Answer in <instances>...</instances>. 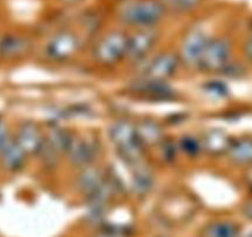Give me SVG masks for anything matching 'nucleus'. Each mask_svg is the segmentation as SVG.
<instances>
[{
  "label": "nucleus",
  "instance_id": "obj_1",
  "mask_svg": "<svg viewBox=\"0 0 252 237\" xmlns=\"http://www.w3.org/2000/svg\"><path fill=\"white\" fill-rule=\"evenodd\" d=\"M166 15V6L161 0H127L119 13L121 23L130 28L152 29Z\"/></svg>",
  "mask_w": 252,
  "mask_h": 237
},
{
  "label": "nucleus",
  "instance_id": "obj_2",
  "mask_svg": "<svg viewBox=\"0 0 252 237\" xmlns=\"http://www.w3.org/2000/svg\"><path fill=\"white\" fill-rule=\"evenodd\" d=\"M109 137L121 158L130 166H137L144 162L146 147L141 144L136 126L127 120H118L109 130Z\"/></svg>",
  "mask_w": 252,
  "mask_h": 237
},
{
  "label": "nucleus",
  "instance_id": "obj_3",
  "mask_svg": "<svg viewBox=\"0 0 252 237\" xmlns=\"http://www.w3.org/2000/svg\"><path fill=\"white\" fill-rule=\"evenodd\" d=\"M129 35L121 30H113L104 35L93 48V58L103 67H113L125 61Z\"/></svg>",
  "mask_w": 252,
  "mask_h": 237
},
{
  "label": "nucleus",
  "instance_id": "obj_4",
  "mask_svg": "<svg viewBox=\"0 0 252 237\" xmlns=\"http://www.w3.org/2000/svg\"><path fill=\"white\" fill-rule=\"evenodd\" d=\"M159 40V32L155 28L139 29L129 35L125 61L136 64L145 62Z\"/></svg>",
  "mask_w": 252,
  "mask_h": 237
},
{
  "label": "nucleus",
  "instance_id": "obj_5",
  "mask_svg": "<svg viewBox=\"0 0 252 237\" xmlns=\"http://www.w3.org/2000/svg\"><path fill=\"white\" fill-rule=\"evenodd\" d=\"M231 57V43L224 37L210 38L203 53L198 68L207 73L224 71Z\"/></svg>",
  "mask_w": 252,
  "mask_h": 237
},
{
  "label": "nucleus",
  "instance_id": "obj_6",
  "mask_svg": "<svg viewBox=\"0 0 252 237\" xmlns=\"http://www.w3.org/2000/svg\"><path fill=\"white\" fill-rule=\"evenodd\" d=\"M179 56L177 53L162 52L154 57L150 62H147L144 67L141 73V81L150 82H164L167 83L168 79L174 77V74L178 71Z\"/></svg>",
  "mask_w": 252,
  "mask_h": 237
},
{
  "label": "nucleus",
  "instance_id": "obj_7",
  "mask_svg": "<svg viewBox=\"0 0 252 237\" xmlns=\"http://www.w3.org/2000/svg\"><path fill=\"white\" fill-rule=\"evenodd\" d=\"M210 37L202 29H193L182 41L179 50V59L188 67H198Z\"/></svg>",
  "mask_w": 252,
  "mask_h": 237
},
{
  "label": "nucleus",
  "instance_id": "obj_8",
  "mask_svg": "<svg viewBox=\"0 0 252 237\" xmlns=\"http://www.w3.org/2000/svg\"><path fill=\"white\" fill-rule=\"evenodd\" d=\"M79 47V40L72 31H60L45 46V56L50 61L62 62L69 59Z\"/></svg>",
  "mask_w": 252,
  "mask_h": 237
},
{
  "label": "nucleus",
  "instance_id": "obj_9",
  "mask_svg": "<svg viewBox=\"0 0 252 237\" xmlns=\"http://www.w3.org/2000/svg\"><path fill=\"white\" fill-rule=\"evenodd\" d=\"M98 154V146L93 139L86 136L73 137L66 157L69 163L76 168L82 169L92 166Z\"/></svg>",
  "mask_w": 252,
  "mask_h": 237
},
{
  "label": "nucleus",
  "instance_id": "obj_10",
  "mask_svg": "<svg viewBox=\"0 0 252 237\" xmlns=\"http://www.w3.org/2000/svg\"><path fill=\"white\" fill-rule=\"evenodd\" d=\"M14 140L28 156H38L45 142V136L37 125L26 121L18 127Z\"/></svg>",
  "mask_w": 252,
  "mask_h": 237
},
{
  "label": "nucleus",
  "instance_id": "obj_11",
  "mask_svg": "<svg viewBox=\"0 0 252 237\" xmlns=\"http://www.w3.org/2000/svg\"><path fill=\"white\" fill-rule=\"evenodd\" d=\"M28 157L13 137L0 149V167L9 173H16L25 167Z\"/></svg>",
  "mask_w": 252,
  "mask_h": 237
},
{
  "label": "nucleus",
  "instance_id": "obj_12",
  "mask_svg": "<svg viewBox=\"0 0 252 237\" xmlns=\"http://www.w3.org/2000/svg\"><path fill=\"white\" fill-rule=\"evenodd\" d=\"M105 182L104 172L99 167L92 166L86 167V168L79 169V174L77 177L76 187L79 193L86 195L87 198L91 197L94 192L99 189Z\"/></svg>",
  "mask_w": 252,
  "mask_h": 237
},
{
  "label": "nucleus",
  "instance_id": "obj_13",
  "mask_svg": "<svg viewBox=\"0 0 252 237\" xmlns=\"http://www.w3.org/2000/svg\"><path fill=\"white\" fill-rule=\"evenodd\" d=\"M136 126L137 135L145 147L147 146H159L164 141V132L159 124H157L154 120H142Z\"/></svg>",
  "mask_w": 252,
  "mask_h": 237
},
{
  "label": "nucleus",
  "instance_id": "obj_14",
  "mask_svg": "<svg viewBox=\"0 0 252 237\" xmlns=\"http://www.w3.org/2000/svg\"><path fill=\"white\" fill-rule=\"evenodd\" d=\"M231 140L221 130L213 129L209 130L202 139L203 151L209 154H221L227 152Z\"/></svg>",
  "mask_w": 252,
  "mask_h": 237
},
{
  "label": "nucleus",
  "instance_id": "obj_15",
  "mask_svg": "<svg viewBox=\"0 0 252 237\" xmlns=\"http://www.w3.org/2000/svg\"><path fill=\"white\" fill-rule=\"evenodd\" d=\"M154 176L147 167L144 166V162L137 166H134L131 183L132 190L137 195L149 194L150 190L154 187Z\"/></svg>",
  "mask_w": 252,
  "mask_h": 237
},
{
  "label": "nucleus",
  "instance_id": "obj_16",
  "mask_svg": "<svg viewBox=\"0 0 252 237\" xmlns=\"http://www.w3.org/2000/svg\"><path fill=\"white\" fill-rule=\"evenodd\" d=\"M230 161L236 164H247L252 162V140L240 139L231 141L226 152Z\"/></svg>",
  "mask_w": 252,
  "mask_h": 237
},
{
  "label": "nucleus",
  "instance_id": "obj_17",
  "mask_svg": "<svg viewBox=\"0 0 252 237\" xmlns=\"http://www.w3.org/2000/svg\"><path fill=\"white\" fill-rule=\"evenodd\" d=\"M203 237H237L239 227L231 221L218 220L208 224L202 232Z\"/></svg>",
  "mask_w": 252,
  "mask_h": 237
},
{
  "label": "nucleus",
  "instance_id": "obj_18",
  "mask_svg": "<svg viewBox=\"0 0 252 237\" xmlns=\"http://www.w3.org/2000/svg\"><path fill=\"white\" fill-rule=\"evenodd\" d=\"M29 48V41L20 36H8L0 41V55L5 57H18Z\"/></svg>",
  "mask_w": 252,
  "mask_h": 237
},
{
  "label": "nucleus",
  "instance_id": "obj_19",
  "mask_svg": "<svg viewBox=\"0 0 252 237\" xmlns=\"http://www.w3.org/2000/svg\"><path fill=\"white\" fill-rule=\"evenodd\" d=\"M177 147L181 152L187 154L188 157H197L203 151L202 140H198L197 137L187 135L183 136L177 144Z\"/></svg>",
  "mask_w": 252,
  "mask_h": 237
},
{
  "label": "nucleus",
  "instance_id": "obj_20",
  "mask_svg": "<svg viewBox=\"0 0 252 237\" xmlns=\"http://www.w3.org/2000/svg\"><path fill=\"white\" fill-rule=\"evenodd\" d=\"M200 3L202 0H173L171 5L178 13H189L198 8Z\"/></svg>",
  "mask_w": 252,
  "mask_h": 237
},
{
  "label": "nucleus",
  "instance_id": "obj_21",
  "mask_svg": "<svg viewBox=\"0 0 252 237\" xmlns=\"http://www.w3.org/2000/svg\"><path fill=\"white\" fill-rule=\"evenodd\" d=\"M13 137L10 136V132H9V129L6 127V125L4 124L3 120L0 118V149L3 148L6 144H8Z\"/></svg>",
  "mask_w": 252,
  "mask_h": 237
},
{
  "label": "nucleus",
  "instance_id": "obj_22",
  "mask_svg": "<svg viewBox=\"0 0 252 237\" xmlns=\"http://www.w3.org/2000/svg\"><path fill=\"white\" fill-rule=\"evenodd\" d=\"M245 53H246L247 57L252 61V36L249 38V41L246 42V46H245Z\"/></svg>",
  "mask_w": 252,
  "mask_h": 237
},
{
  "label": "nucleus",
  "instance_id": "obj_23",
  "mask_svg": "<svg viewBox=\"0 0 252 237\" xmlns=\"http://www.w3.org/2000/svg\"><path fill=\"white\" fill-rule=\"evenodd\" d=\"M99 237H118V236L114 234H104V235H100Z\"/></svg>",
  "mask_w": 252,
  "mask_h": 237
},
{
  "label": "nucleus",
  "instance_id": "obj_24",
  "mask_svg": "<svg viewBox=\"0 0 252 237\" xmlns=\"http://www.w3.org/2000/svg\"><path fill=\"white\" fill-rule=\"evenodd\" d=\"M67 3H78V1H82V0H66Z\"/></svg>",
  "mask_w": 252,
  "mask_h": 237
},
{
  "label": "nucleus",
  "instance_id": "obj_25",
  "mask_svg": "<svg viewBox=\"0 0 252 237\" xmlns=\"http://www.w3.org/2000/svg\"><path fill=\"white\" fill-rule=\"evenodd\" d=\"M161 1H163V3H168V4H172V1H173V0H161Z\"/></svg>",
  "mask_w": 252,
  "mask_h": 237
},
{
  "label": "nucleus",
  "instance_id": "obj_26",
  "mask_svg": "<svg viewBox=\"0 0 252 237\" xmlns=\"http://www.w3.org/2000/svg\"><path fill=\"white\" fill-rule=\"evenodd\" d=\"M124 1H127V0H124Z\"/></svg>",
  "mask_w": 252,
  "mask_h": 237
}]
</instances>
